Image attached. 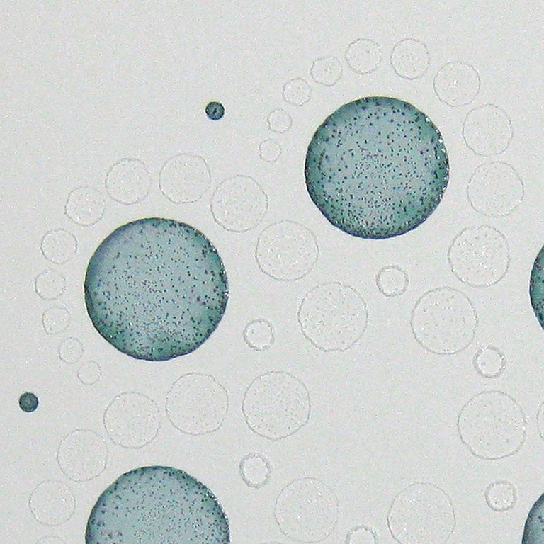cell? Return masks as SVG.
Instances as JSON below:
<instances>
[{
    "label": "cell",
    "instance_id": "obj_1",
    "mask_svg": "<svg viewBox=\"0 0 544 544\" xmlns=\"http://www.w3.org/2000/svg\"><path fill=\"white\" fill-rule=\"evenodd\" d=\"M226 271L195 227L149 217L108 235L89 262L88 314L121 353L162 362L188 355L215 331L227 308Z\"/></svg>",
    "mask_w": 544,
    "mask_h": 544
},
{
    "label": "cell",
    "instance_id": "obj_2",
    "mask_svg": "<svg viewBox=\"0 0 544 544\" xmlns=\"http://www.w3.org/2000/svg\"><path fill=\"white\" fill-rule=\"evenodd\" d=\"M441 135L404 101L359 98L317 129L305 162L310 197L334 227L362 239L406 234L441 203L449 181Z\"/></svg>",
    "mask_w": 544,
    "mask_h": 544
},
{
    "label": "cell",
    "instance_id": "obj_3",
    "mask_svg": "<svg viewBox=\"0 0 544 544\" xmlns=\"http://www.w3.org/2000/svg\"><path fill=\"white\" fill-rule=\"evenodd\" d=\"M87 544H226L228 519L210 489L186 472L154 465L119 477L99 497Z\"/></svg>",
    "mask_w": 544,
    "mask_h": 544
},
{
    "label": "cell",
    "instance_id": "obj_4",
    "mask_svg": "<svg viewBox=\"0 0 544 544\" xmlns=\"http://www.w3.org/2000/svg\"><path fill=\"white\" fill-rule=\"evenodd\" d=\"M456 428L461 443L473 456L494 461L511 457L522 448L528 421L515 397L505 391L485 390L461 407Z\"/></svg>",
    "mask_w": 544,
    "mask_h": 544
},
{
    "label": "cell",
    "instance_id": "obj_5",
    "mask_svg": "<svg viewBox=\"0 0 544 544\" xmlns=\"http://www.w3.org/2000/svg\"><path fill=\"white\" fill-rule=\"evenodd\" d=\"M297 318L303 336L314 347L324 353H343L364 336L369 313L356 289L339 282H327L304 295Z\"/></svg>",
    "mask_w": 544,
    "mask_h": 544
},
{
    "label": "cell",
    "instance_id": "obj_6",
    "mask_svg": "<svg viewBox=\"0 0 544 544\" xmlns=\"http://www.w3.org/2000/svg\"><path fill=\"white\" fill-rule=\"evenodd\" d=\"M480 318L470 298L463 291L442 286L424 292L411 310L409 327L413 338L434 355L459 354L473 343Z\"/></svg>",
    "mask_w": 544,
    "mask_h": 544
},
{
    "label": "cell",
    "instance_id": "obj_7",
    "mask_svg": "<svg viewBox=\"0 0 544 544\" xmlns=\"http://www.w3.org/2000/svg\"><path fill=\"white\" fill-rule=\"evenodd\" d=\"M243 414L248 427L271 441L285 439L310 421L312 402L303 381L283 370L257 377L246 390Z\"/></svg>",
    "mask_w": 544,
    "mask_h": 544
},
{
    "label": "cell",
    "instance_id": "obj_8",
    "mask_svg": "<svg viewBox=\"0 0 544 544\" xmlns=\"http://www.w3.org/2000/svg\"><path fill=\"white\" fill-rule=\"evenodd\" d=\"M456 521L449 494L424 481H415L398 492L386 516L391 536L400 544L446 543L455 531Z\"/></svg>",
    "mask_w": 544,
    "mask_h": 544
},
{
    "label": "cell",
    "instance_id": "obj_9",
    "mask_svg": "<svg viewBox=\"0 0 544 544\" xmlns=\"http://www.w3.org/2000/svg\"><path fill=\"white\" fill-rule=\"evenodd\" d=\"M340 506L334 490L321 479L304 477L287 483L279 492L273 518L281 533L299 543L327 540L339 521Z\"/></svg>",
    "mask_w": 544,
    "mask_h": 544
},
{
    "label": "cell",
    "instance_id": "obj_10",
    "mask_svg": "<svg viewBox=\"0 0 544 544\" xmlns=\"http://www.w3.org/2000/svg\"><path fill=\"white\" fill-rule=\"evenodd\" d=\"M318 248L310 234L294 223H277L260 236L256 258L261 270L280 281L304 278L318 260Z\"/></svg>",
    "mask_w": 544,
    "mask_h": 544
},
{
    "label": "cell",
    "instance_id": "obj_11",
    "mask_svg": "<svg viewBox=\"0 0 544 544\" xmlns=\"http://www.w3.org/2000/svg\"><path fill=\"white\" fill-rule=\"evenodd\" d=\"M266 209V196L250 177L236 176L217 188L211 200V211L216 222L234 232L254 227Z\"/></svg>",
    "mask_w": 544,
    "mask_h": 544
},
{
    "label": "cell",
    "instance_id": "obj_12",
    "mask_svg": "<svg viewBox=\"0 0 544 544\" xmlns=\"http://www.w3.org/2000/svg\"><path fill=\"white\" fill-rule=\"evenodd\" d=\"M210 184V171L205 159L191 153H181L169 159L160 174L161 189L176 203L198 200Z\"/></svg>",
    "mask_w": 544,
    "mask_h": 544
},
{
    "label": "cell",
    "instance_id": "obj_13",
    "mask_svg": "<svg viewBox=\"0 0 544 544\" xmlns=\"http://www.w3.org/2000/svg\"><path fill=\"white\" fill-rule=\"evenodd\" d=\"M93 431L76 430L62 440L57 460L62 471L76 481L89 480L103 472L107 461V446Z\"/></svg>",
    "mask_w": 544,
    "mask_h": 544
},
{
    "label": "cell",
    "instance_id": "obj_14",
    "mask_svg": "<svg viewBox=\"0 0 544 544\" xmlns=\"http://www.w3.org/2000/svg\"><path fill=\"white\" fill-rule=\"evenodd\" d=\"M57 487L50 482H42L37 487L30 498V507L33 514L45 524L57 525L65 522L72 516L74 499L67 491L54 501L57 492Z\"/></svg>",
    "mask_w": 544,
    "mask_h": 544
},
{
    "label": "cell",
    "instance_id": "obj_15",
    "mask_svg": "<svg viewBox=\"0 0 544 544\" xmlns=\"http://www.w3.org/2000/svg\"><path fill=\"white\" fill-rule=\"evenodd\" d=\"M111 171L120 176L109 172V175L114 176L116 178L109 176L108 181L111 182H125V191L121 197L123 200L125 193L124 203H137V200L142 199L149 188V176L144 164L136 159H123L115 164Z\"/></svg>",
    "mask_w": 544,
    "mask_h": 544
},
{
    "label": "cell",
    "instance_id": "obj_16",
    "mask_svg": "<svg viewBox=\"0 0 544 544\" xmlns=\"http://www.w3.org/2000/svg\"><path fill=\"white\" fill-rule=\"evenodd\" d=\"M104 202L98 193L92 188H83L72 192L67 203L69 216L78 224L89 225L95 223L103 214Z\"/></svg>",
    "mask_w": 544,
    "mask_h": 544
},
{
    "label": "cell",
    "instance_id": "obj_17",
    "mask_svg": "<svg viewBox=\"0 0 544 544\" xmlns=\"http://www.w3.org/2000/svg\"><path fill=\"white\" fill-rule=\"evenodd\" d=\"M472 364L475 372L481 377L494 380L505 371L507 357L497 346L487 344L481 346L473 356Z\"/></svg>",
    "mask_w": 544,
    "mask_h": 544
},
{
    "label": "cell",
    "instance_id": "obj_18",
    "mask_svg": "<svg viewBox=\"0 0 544 544\" xmlns=\"http://www.w3.org/2000/svg\"><path fill=\"white\" fill-rule=\"evenodd\" d=\"M484 497L487 506L492 511L506 512L515 506L517 502V490L512 482L505 480H497L487 485Z\"/></svg>",
    "mask_w": 544,
    "mask_h": 544
},
{
    "label": "cell",
    "instance_id": "obj_19",
    "mask_svg": "<svg viewBox=\"0 0 544 544\" xmlns=\"http://www.w3.org/2000/svg\"><path fill=\"white\" fill-rule=\"evenodd\" d=\"M239 472L242 480L249 487L260 488L268 482L271 474V468L264 457L252 453L242 460Z\"/></svg>",
    "mask_w": 544,
    "mask_h": 544
},
{
    "label": "cell",
    "instance_id": "obj_20",
    "mask_svg": "<svg viewBox=\"0 0 544 544\" xmlns=\"http://www.w3.org/2000/svg\"><path fill=\"white\" fill-rule=\"evenodd\" d=\"M380 293L387 298L403 295L409 285V278L404 271L397 266H387L380 269L375 278Z\"/></svg>",
    "mask_w": 544,
    "mask_h": 544
},
{
    "label": "cell",
    "instance_id": "obj_21",
    "mask_svg": "<svg viewBox=\"0 0 544 544\" xmlns=\"http://www.w3.org/2000/svg\"><path fill=\"white\" fill-rule=\"evenodd\" d=\"M244 338L248 345L254 350L264 351L269 348L273 342V328L267 320L257 319L246 327Z\"/></svg>",
    "mask_w": 544,
    "mask_h": 544
},
{
    "label": "cell",
    "instance_id": "obj_22",
    "mask_svg": "<svg viewBox=\"0 0 544 544\" xmlns=\"http://www.w3.org/2000/svg\"><path fill=\"white\" fill-rule=\"evenodd\" d=\"M345 542L349 544H373L377 543V538L371 528L365 526H357L347 533Z\"/></svg>",
    "mask_w": 544,
    "mask_h": 544
},
{
    "label": "cell",
    "instance_id": "obj_23",
    "mask_svg": "<svg viewBox=\"0 0 544 544\" xmlns=\"http://www.w3.org/2000/svg\"><path fill=\"white\" fill-rule=\"evenodd\" d=\"M269 128L276 132H283L288 128L289 116L281 109H276L267 118Z\"/></svg>",
    "mask_w": 544,
    "mask_h": 544
},
{
    "label": "cell",
    "instance_id": "obj_24",
    "mask_svg": "<svg viewBox=\"0 0 544 544\" xmlns=\"http://www.w3.org/2000/svg\"><path fill=\"white\" fill-rule=\"evenodd\" d=\"M260 157L268 162L276 160L280 154V147L271 140H267L260 144Z\"/></svg>",
    "mask_w": 544,
    "mask_h": 544
},
{
    "label": "cell",
    "instance_id": "obj_25",
    "mask_svg": "<svg viewBox=\"0 0 544 544\" xmlns=\"http://www.w3.org/2000/svg\"><path fill=\"white\" fill-rule=\"evenodd\" d=\"M18 404L21 410L30 413L36 410L39 404V400L35 395L26 392L21 395Z\"/></svg>",
    "mask_w": 544,
    "mask_h": 544
},
{
    "label": "cell",
    "instance_id": "obj_26",
    "mask_svg": "<svg viewBox=\"0 0 544 544\" xmlns=\"http://www.w3.org/2000/svg\"><path fill=\"white\" fill-rule=\"evenodd\" d=\"M205 113L209 120L217 121L225 116V108L221 102L213 101L206 105Z\"/></svg>",
    "mask_w": 544,
    "mask_h": 544
},
{
    "label": "cell",
    "instance_id": "obj_27",
    "mask_svg": "<svg viewBox=\"0 0 544 544\" xmlns=\"http://www.w3.org/2000/svg\"><path fill=\"white\" fill-rule=\"evenodd\" d=\"M536 425H537V429L538 431V434L541 438V439H543V402L540 404V406L539 407V409L538 410L537 415H536Z\"/></svg>",
    "mask_w": 544,
    "mask_h": 544
}]
</instances>
